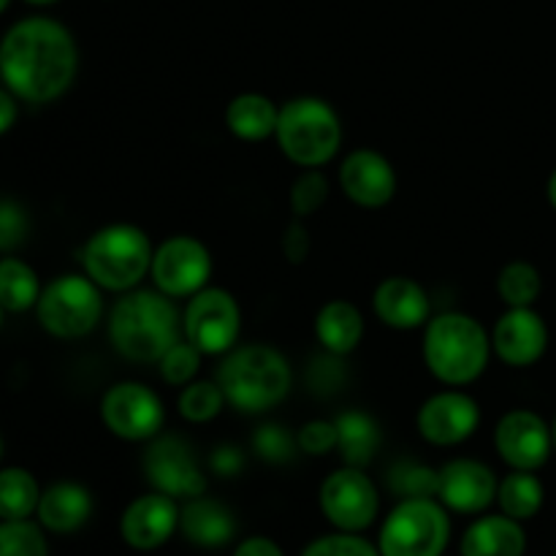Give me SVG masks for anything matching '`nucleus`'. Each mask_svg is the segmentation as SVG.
I'll list each match as a JSON object with an SVG mask.
<instances>
[{
	"instance_id": "nucleus-1",
	"label": "nucleus",
	"mask_w": 556,
	"mask_h": 556,
	"mask_svg": "<svg viewBox=\"0 0 556 556\" xmlns=\"http://www.w3.org/2000/svg\"><path fill=\"white\" fill-rule=\"evenodd\" d=\"M79 49L68 27L49 16H27L0 41V79L20 101L49 103L76 79Z\"/></svg>"
},
{
	"instance_id": "nucleus-2",
	"label": "nucleus",
	"mask_w": 556,
	"mask_h": 556,
	"mask_svg": "<svg viewBox=\"0 0 556 556\" xmlns=\"http://www.w3.org/2000/svg\"><path fill=\"white\" fill-rule=\"evenodd\" d=\"M179 334L182 318L172 296L161 291H128L109 313V340L128 362H161Z\"/></svg>"
},
{
	"instance_id": "nucleus-3",
	"label": "nucleus",
	"mask_w": 556,
	"mask_h": 556,
	"mask_svg": "<svg viewBox=\"0 0 556 556\" xmlns=\"http://www.w3.org/2000/svg\"><path fill=\"white\" fill-rule=\"evenodd\" d=\"M424 364L445 386L478 380L492 356V337L465 313H443L424 326Z\"/></svg>"
},
{
	"instance_id": "nucleus-4",
	"label": "nucleus",
	"mask_w": 556,
	"mask_h": 556,
	"mask_svg": "<svg viewBox=\"0 0 556 556\" xmlns=\"http://www.w3.org/2000/svg\"><path fill=\"white\" fill-rule=\"evenodd\" d=\"M293 383L288 358L269 345H242L228 351L217 369V386L228 405L242 413H266L280 405Z\"/></svg>"
},
{
	"instance_id": "nucleus-5",
	"label": "nucleus",
	"mask_w": 556,
	"mask_h": 556,
	"mask_svg": "<svg viewBox=\"0 0 556 556\" xmlns=\"http://www.w3.org/2000/svg\"><path fill=\"white\" fill-rule=\"evenodd\" d=\"M150 237L139 226L130 223H114V226L98 228L81 248V266L85 275L98 288L123 293L134 291L147 271L152 269Z\"/></svg>"
},
{
	"instance_id": "nucleus-6",
	"label": "nucleus",
	"mask_w": 556,
	"mask_h": 556,
	"mask_svg": "<svg viewBox=\"0 0 556 556\" xmlns=\"http://www.w3.org/2000/svg\"><path fill=\"white\" fill-rule=\"evenodd\" d=\"M275 136L288 161L302 168H320L342 147L340 114L324 98H291L280 106Z\"/></svg>"
},
{
	"instance_id": "nucleus-7",
	"label": "nucleus",
	"mask_w": 556,
	"mask_h": 556,
	"mask_svg": "<svg viewBox=\"0 0 556 556\" xmlns=\"http://www.w3.org/2000/svg\"><path fill=\"white\" fill-rule=\"evenodd\" d=\"M451 538V521L445 505L434 497L402 500L378 538L380 556H443Z\"/></svg>"
},
{
	"instance_id": "nucleus-8",
	"label": "nucleus",
	"mask_w": 556,
	"mask_h": 556,
	"mask_svg": "<svg viewBox=\"0 0 556 556\" xmlns=\"http://www.w3.org/2000/svg\"><path fill=\"white\" fill-rule=\"evenodd\" d=\"M36 315L47 334L58 340H79L101 324V288L85 275L58 277L38 296Z\"/></svg>"
},
{
	"instance_id": "nucleus-9",
	"label": "nucleus",
	"mask_w": 556,
	"mask_h": 556,
	"mask_svg": "<svg viewBox=\"0 0 556 556\" xmlns=\"http://www.w3.org/2000/svg\"><path fill=\"white\" fill-rule=\"evenodd\" d=\"M242 329V309L226 288H201L182 315V334L204 356L233 351Z\"/></svg>"
},
{
	"instance_id": "nucleus-10",
	"label": "nucleus",
	"mask_w": 556,
	"mask_h": 556,
	"mask_svg": "<svg viewBox=\"0 0 556 556\" xmlns=\"http://www.w3.org/2000/svg\"><path fill=\"white\" fill-rule=\"evenodd\" d=\"M101 418L112 434L130 443H141V440L157 438L166 421V410H163L161 396L150 386L123 380L103 394Z\"/></svg>"
},
{
	"instance_id": "nucleus-11",
	"label": "nucleus",
	"mask_w": 556,
	"mask_h": 556,
	"mask_svg": "<svg viewBox=\"0 0 556 556\" xmlns=\"http://www.w3.org/2000/svg\"><path fill=\"white\" fill-rule=\"evenodd\" d=\"M320 510L340 532H364L380 510V494L362 467H342L320 483Z\"/></svg>"
},
{
	"instance_id": "nucleus-12",
	"label": "nucleus",
	"mask_w": 556,
	"mask_h": 556,
	"mask_svg": "<svg viewBox=\"0 0 556 556\" xmlns=\"http://www.w3.org/2000/svg\"><path fill=\"white\" fill-rule=\"evenodd\" d=\"M141 467L155 492L168 494L174 500H193L206 492L204 470L199 467L193 448L179 434L152 438Z\"/></svg>"
},
{
	"instance_id": "nucleus-13",
	"label": "nucleus",
	"mask_w": 556,
	"mask_h": 556,
	"mask_svg": "<svg viewBox=\"0 0 556 556\" xmlns=\"http://www.w3.org/2000/svg\"><path fill=\"white\" fill-rule=\"evenodd\" d=\"M150 275L157 291L166 296H193L210 282L212 255L195 237H172L152 255Z\"/></svg>"
},
{
	"instance_id": "nucleus-14",
	"label": "nucleus",
	"mask_w": 556,
	"mask_h": 556,
	"mask_svg": "<svg viewBox=\"0 0 556 556\" xmlns=\"http://www.w3.org/2000/svg\"><path fill=\"white\" fill-rule=\"evenodd\" d=\"M481 424V407L465 391H440L418 410V432L427 443L448 448L472 438Z\"/></svg>"
},
{
	"instance_id": "nucleus-15",
	"label": "nucleus",
	"mask_w": 556,
	"mask_h": 556,
	"mask_svg": "<svg viewBox=\"0 0 556 556\" xmlns=\"http://www.w3.org/2000/svg\"><path fill=\"white\" fill-rule=\"evenodd\" d=\"M494 445L500 456L514 470L535 472L538 467L546 465L548 454L554 448L552 429L538 413L532 410H510L500 418L497 432H494Z\"/></svg>"
},
{
	"instance_id": "nucleus-16",
	"label": "nucleus",
	"mask_w": 556,
	"mask_h": 556,
	"mask_svg": "<svg viewBox=\"0 0 556 556\" xmlns=\"http://www.w3.org/2000/svg\"><path fill=\"white\" fill-rule=\"evenodd\" d=\"M497 478L478 459H454L438 470L440 503L456 514H483L497 500Z\"/></svg>"
},
{
	"instance_id": "nucleus-17",
	"label": "nucleus",
	"mask_w": 556,
	"mask_h": 556,
	"mask_svg": "<svg viewBox=\"0 0 556 556\" xmlns=\"http://www.w3.org/2000/svg\"><path fill=\"white\" fill-rule=\"evenodd\" d=\"M179 530V505L168 494H144L123 510L119 535L136 552H155Z\"/></svg>"
},
{
	"instance_id": "nucleus-18",
	"label": "nucleus",
	"mask_w": 556,
	"mask_h": 556,
	"mask_svg": "<svg viewBox=\"0 0 556 556\" xmlns=\"http://www.w3.org/2000/svg\"><path fill=\"white\" fill-rule=\"evenodd\" d=\"M340 188L353 204L364 210H380L396 193V172L378 150H356L342 161Z\"/></svg>"
},
{
	"instance_id": "nucleus-19",
	"label": "nucleus",
	"mask_w": 556,
	"mask_h": 556,
	"mask_svg": "<svg viewBox=\"0 0 556 556\" xmlns=\"http://www.w3.org/2000/svg\"><path fill=\"white\" fill-rule=\"evenodd\" d=\"M548 329L532 307H510L492 331V351L508 367H530L546 353Z\"/></svg>"
},
{
	"instance_id": "nucleus-20",
	"label": "nucleus",
	"mask_w": 556,
	"mask_h": 556,
	"mask_svg": "<svg viewBox=\"0 0 556 556\" xmlns=\"http://www.w3.org/2000/svg\"><path fill=\"white\" fill-rule=\"evenodd\" d=\"M375 315L383 320L391 329H418V326H427L429 309H432V302H429L427 291L418 286L413 277H386L378 288H375L372 296Z\"/></svg>"
},
{
	"instance_id": "nucleus-21",
	"label": "nucleus",
	"mask_w": 556,
	"mask_h": 556,
	"mask_svg": "<svg viewBox=\"0 0 556 556\" xmlns=\"http://www.w3.org/2000/svg\"><path fill=\"white\" fill-rule=\"evenodd\" d=\"M36 516L43 530L54 535H71L90 521L92 494L81 483L58 481L41 492Z\"/></svg>"
},
{
	"instance_id": "nucleus-22",
	"label": "nucleus",
	"mask_w": 556,
	"mask_h": 556,
	"mask_svg": "<svg viewBox=\"0 0 556 556\" xmlns=\"http://www.w3.org/2000/svg\"><path fill=\"white\" fill-rule=\"evenodd\" d=\"M179 532L185 535V541L201 548H220L231 543L237 521L220 500H210L201 494V497L185 500V505L179 508Z\"/></svg>"
},
{
	"instance_id": "nucleus-23",
	"label": "nucleus",
	"mask_w": 556,
	"mask_h": 556,
	"mask_svg": "<svg viewBox=\"0 0 556 556\" xmlns=\"http://www.w3.org/2000/svg\"><path fill=\"white\" fill-rule=\"evenodd\" d=\"M527 535L510 516H483L467 527L462 556H525Z\"/></svg>"
},
{
	"instance_id": "nucleus-24",
	"label": "nucleus",
	"mask_w": 556,
	"mask_h": 556,
	"mask_svg": "<svg viewBox=\"0 0 556 556\" xmlns=\"http://www.w3.org/2000/svg\"><path fill=\"white\" fill-rule=\"evenodd\" d=\"M315 337L331 356H348L356 351L364 337L362 309L348 299L324 304L315 315Z\"/></svg>"
},
{
	"instance_id": "nucleus-25",
	"label": "nucleus",
	"mask_w": 556,
	"mask_h": 556,
	"mask_svg": "<svg viewBox=\"0 0 556 556\" xmlns=\"http://www.w3.org/2000/svg\"><path fill=\"white\" fill-rule=\"evenodd\" d=\"M277 117H280V109L261 92H242L226 109L228 130L242 141H264L275 136Z\"/></svg>"
},
{
	"instance_id": "nucleus-26",
	"label": "nucleus",
	"mask_w": 556,
	"mask_h": 556,
	"mask_svg": "<svg viewBox=\"0 0 556 556\" xmlns=\"http://www.w3.org/2000/svg\"><path fill=\"white\" fill-rule=\"evenodd\" d=\"M337 451L348 467H367L380 448V429L372 416L362 410H348L334 418Z\"/></svg>"
},
{
	"instance_id": "nucleus-27",
	"label": "nucleus",
	"mask_w": 556,
	"mask_h": 556,
	"mask_svg": "<svg viewBox=\"0 0 556 556\" xmlns=\"http://www.w3.org/2000/svg\"><path fill=\"white\" fill-rule=\"evenodd\" d=\"M41 291L43 288L30 264H25L16 255L0 258V304H3L5 313H27V309H33L38 304Z\"/></svg>"
},
{
	"instance_id": "nucleus-28",
	"label": "nucleus",
	"mask_w": 556,
	"mask_h": 556,
	"mask_svg": "<svg viewBox=\"0 0 556 556\" xmlns=\"http://www.w3.org/2000/svg\"><path fill=\"white\" fill-rule=\"evenodd\" d=\"M41 489L38 481L22 467L0 470V521L30 519L38 510Z\"/></svg>"
},
{
	"instance_id": "nucleus-29",
	"label": "nucleus",
	"mask_w": 556,
	"mask_h": 556,
	"mask_svg": "<svg viewBox=\"0 0 556 556\" xmlns=\"http://www.w3.org/2000/svg\"><path fill=\"white\" fill-rule=\"evenodd\" d=\"M497 503L505 516L516 521H527L541 510L543 505V486L532 472L514 470L497 486Z\"/></svg>"
},
{
	"instance_id": "nucleus-30",
	"label": "nucleus",
	"mask_w": 556,
	"mask_h": 556,
	"mask_svg": "<svg viewBox=\"0 0 556 556\" xmlns=\"http://www.w3.org/2000/svg\"><path fill=\"white\" fill-rule=\"evenodd\" d=\"M541 271L527 261H514L503 266L497 277V293L508 307H532L541 296Z\"/></svg>"
},
{
	"instance_id": "nucleus-31",
	"label": "nucleus",
	"mask_w": 556,
	"mask_h": 556,
	"mask_svg": "<svg viewBox=\"0 0 556 556\" xmlns=\"http://www.w3.org/2000/svg\"><path fill=\"white\" fill-rule=\"evenodd\" d=\"M179 416L190 424H206L215 416H220L226 405V394L212 380H190L179 394Z\"/></svg>"
},
{
	"instance_id": "nucleus-32",
	"label": "nucleus",
	"mask_w": 556,
	"mask_h": 556,
	"mask_svg": "<svg viewBox=\"0 0 556 556\" xmlns=\"http://www.w3.org/2000/svg\"><path fill=\"white\" fill-rule=\"evenodd\" d=\"M0 556H49L41 527L30 519L0 521Z\"/></svg>"
},
{
	"instance_id": "nucleus-33",
	"label": "nucleus",
	"mask_w": 556,
	"mask_h": 556,
	"mask_svg": "<svg viewBox=\"0 0 556 556\" xmlns=\"http://www.w3.org/2000/svg\"><path fill=\"white\" fill-rule=\"evenodd\" d=\"M389 486L402 500L434 497L438 494V470H429L418 462H400L389 472Z\"/></svg>"
},
{
	"instance_id": "nucleus-34",
	"label": "nucleus",
	"mask_w": 556,
	"mask_h": 556,
	"mask_svg": "<svg viewBox=\"0 0 556 556\" xmlns=\"http://www.w3.org/2000/svg\"><path fill=\"white\" fill-rule=\"evenodd\" d=\"M329 199V179L320 168H304L291 185V210L293 215L302 220V217L315 215V212L324 206V201Z\"/></svg>"
},
{
	"instance_id": "nucleus-35",
	"label": "nucleus",
	"mask_w": 556,
	"mask_h": 556,
	"mask_svg": "<svg viewBox=\"0 0 556 556\" xmlns=\"http://www.w3.org/2000/svg\"><path fill=\"white\" fill-rule=\"evenodd\" d=\"M201 356H204V353H201L195 345H190L188 340L174 342V345L163 353L161 362H157V367H161V378L166 380L168 386H188L190 380L199 375Z\"/></svg>"
},
{
	"instance_id": "nucleus-36",
	"label": "nucleus",
	"mask_w": 556,
	"mask_h": 556,
	"mask_svg": "<svg viewBox=\"0 0 556 556\" xmlns=\"http://www.w3.org/2000/svg\"><path fill=\"white\" fill-rule=\"evenodd\" d=\"M30 237V215L14 199H0V253L11 255Z\"/></svg>"
},
{
	"instance_id": "nucleus-37",
	"label": "nucleus",
	"mask_w": 556,
	"mask_h": 556,
	"mask_svg": "<svg viewBox=\"0 0 556 556\" xmlns=\"http://www.w3.org/2000/svg\"><path fill=\"white\" fill-rule=\"evenodd\" d=\"M296 445L299 440H293L288 434V429L280 427V424H264L253 434L255 454L264 462H269V465H286V462H291L293 454H296Z\"/></svg>"
},
{
	"instance_id": "nucleus-38",
	"label": "nucleus",
	"mask_w": 556,
	"mask_h": 556,
	"mask_svg": "<svg viewBox=\"0 0 556 556\" xmlns=\"http://www.w3.org/2000/svg\"><path fill=\"white\" fill-rule=\"evenodd\" d=\"M302 556H380V552L358 532H334L309 543Z\"/></svg>"
},
{
	"instance_id": "nucleus-39",
	"label": "nucleus",
	"mask_w": 556,
	"mask_h": 556,
	"mask_svg": "<svg viewBox=\"0 0 556 556\" xmlns=\"http://www.w3.org/2000/svg\"><path fill=\"white\" fill-rule=\"evenodd\" d=\"M299 448L309 456H324L329 451L337 448V424L324 421V418H315L307 421L299 432Z\"/></svg>"
},
{
	"instance_id": "nucleus-40",
	"label": "nucleus",
	"mask_w": 556,
	"mask_h": 556,
	"mask_svg": "<svg viewBox=\"0 0 556 556\" xmlns=\"http://www.w3.org/2000/svg\"><path fill=\"white\" fill-rule=\"evenodd\" d=\"M309 248H313V242H309V231L302 226V223L293 220L291 226L286 228V233H282V253H286V258L291 261V264H302V261L309 255Z\"/></svg>"
},
{
	"instance_id": "nucleus-41",
	"label": "nucleus",
	"mask_w": 556,
	"mask_h": 556,
	"mask_svg": "<svg viewBox=\"0 0 556 556\" xmlns=\"http://www.w3.org/2000/svg\"><path fill=\"white\" fill-rule=\"evenodd\" d=\"M210 465L220 478H231V476H239V472H242L244 456H242V451L233 448V445H220V448L212 454Z\"/></svg>"
},
{
	"instance_id": "nucleus-42",
	"label": "nucleus",
	"mask_w": 556,
	"mask_h": 556,
	"mask_svg": "<svg viewBox=\"0 0 556 556\" xmlns=\"http://www.w3.org/2000/svg\"><path fill=\"white\" fill-rule=\"evenodd\" d=\"M233 556H286V554H282V548L277 546L275 541H269V538H248V541L239 543Z\"/></svg>"
},
{
	"instance_id": "nucleus-43",
	"label": "nucleus",
	"mask_w": 556,
	"mask_h": 556,
	"mask_svg": "<svg viewBox=\"0 0 556 556\" xmlns=\"http://www.w3.org/2000/svg\"><path fill=\"white\" fill-rule=\"evenodd\" d=\"M16 96L5 87H0V136L9 134L16 123Z\"/></svg>"
},
{
	"instance_id": "nucleus-44",
	"label": "nucleus",
	"mask_w": 556,
	"mask_h": 556,
	"mask_svg": "<svg viewBox=\"0 0 556 556\" xmlns=\"http://www.w3.org/2000/svg\"><path fill=\"white\" fill-rule=\"evenodd\" d=\"M548 201H552V206L556 210V172L552 174V179H548Z\"/></svg>"
},
{
	"instance_id": "nucleus-45",
	"label": "nucleus",
	"mask_w": 556,
	"mask_h": 556,
	"mask_svg": "<svg viewBox=\"0 0 556 556\" xmlns=\"http://www.w3.org/2000/svg\"><path fill=\"white\" fill-rule=\"evenodd\" d=\"M27 3H33V5H52V3H58V0H27Z\"/></svg>"
},
{
	"instance_id": "nucleus-46",
	"label": "nucleus",
	"mask_w": 556,
	"mask_h": 556,
	"mask_svg": "<svg viewBox=\"0 0 556 556\" xmlns=\"http://www.w3.org/2000/svg\"><path fill=\"white\" fill-rule=\"evenodd\" d=\"M9 3H11V0H0V14H3V11L9 9Z\"/></svg>"
},
{
	"instance_id": "nucleus-47",
	"label": "nucleus",
	"mask_w": 556,
	"mask_h": 556,
	"mask_svg": "<svg viewBox=\"0 0 556 556\" xmlns=\"http://www.w3.org/2000/svg\"><path fill=\"white\" fill-rule=\"evenodd\" d=\"M552 440H554V451H556V421H554V427H552Z\"/></svg>"
},
{
	"instance_id": "nucleus-48",
	"label": "nucleus",
	"mask_w": 556,
	"mask_h": 556,
	"mask_svg": "<svg viewBox=\"0 0 556 556\" xmlns=\"http://www.w3.org/2000/svg\"><path fill=\"white\" fill-rule=\"evenodd\" d=\"M3 313L5 309H3V304H0V326H3Z\"/></svg>"
},
{
	"instance_id": "nucleus-49",
	"label": "nucleus",
	"mask_w": 556,
	"mask_h": 556,
	"mask_svg": "<svg viewBox=\"0 0 556 556\" xmlns=\"http://www.w3.org/2000/svg\"><path fill=\"white\" fill-rule=\"evenodd\" d=\"M0 459H3V438H0Z\"/></svg>"
},
{
	"instance_id": "nucleus-50",
	"label": "nucleus",
	"mask_w": 556,
	"mask_h": 556,
	"mask_svg": "<svg viewBox=\"0 0 556 556\" xmlns=\"http://www.w3.org/2000/svg\"><path fill=\"white\" fill-rule=\"evenodd\" d=\"M0 81H3V79H0Z\"/></svg>"
}]
</instances>
